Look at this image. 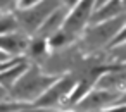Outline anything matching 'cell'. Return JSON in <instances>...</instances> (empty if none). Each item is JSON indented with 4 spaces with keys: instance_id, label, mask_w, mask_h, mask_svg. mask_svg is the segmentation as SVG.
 <instances>
[{
    "instance_id": "12",
    "label": "cell",
    "mask_w": 126,
    "mask_h": 112,
    "mask_svg": "<svg viewBox=\"0 0 126 112\" xmlns=\"http://www.w3.org/2000/svg\"><path fill=\"white\" fill-rule=\"evenodd\" d=\"M48 45H47V40L45 38H40V36H33L30 38V45H28V52L31 57H42L45 55Z\"/></svg>"
},
{
    "instance_id": "11",
    "label": "cell",
    "mask_w": 126,
    "mask_h": 112,
    "mask_svg": "<svg viewBox=\"0 0 126 112\" xmlns=\"http://www.w3.org/2000/svg\"><path fill=\"white\" fill-rule=\"evenodd\" d=\"M16 31H19V26H17V19L14 16V12L0 14V36L9 35V33H16Z\"/></svg>"
},
{
    "instance_id": "1",
    "label": "cell",
    "mask_w": 126,
    "mask_h": 112,
    "mask_svg": "<svg viewBox=\"0 0 126 112\" xmlns=\"http://www.w3.org/2000/svg\"><path fill=\"white\" fill-rule=\"evenodd\" d=\"M59 76L45 72L40 66L36 64H28L24 72L19 76V79L14 83V86L9 91V98L23 103L33 105L47 90L52 83H55Z\"/></svg>"
},
{
    "instance_id": "20",
    "label": "cell",
    "mask_w": 126,
    "mask_h": 112,
    "mask_svg": "<svg viewBox=\"0 0 126 112\" xmlns=\"http://www.w3.org/2000/svg\"><path fill=\"white\" fill-rule=\"evenodd\" d=\"M59 2H61V5H62V7H66V9H69V11H71V9L79 2V0H59Z\"/></svg>"
},
{
    "instance_id": "25",
    "label": "cell",
    "mask_w": 126,
    "mask_h": 112,
    "mask_svg": "<svg viewBox=\"0 0 126 112\" xmlns=\"http://www.w3.org/2000/svg\"><path fill=\"white\" fill-rule=\"evenodd\" d=\"M5 98H9V95H7V91L0 86V100H5Z\"/></svg>"
},
{
    "instance_id": "3",
    "label": "cell",
    "mask_w": 126,
    "mask_h": 112,
    "mask_svg": "<svg viewBox=\"0 0 126 112\" xmlns=\"http://www.w3.org/2000/svg\"><path fill=\"white\" fill-rule=\"evenodd\" d=\"M74 83H76V79L73 76H69V74L57 78L55 83H52L48 86V90L33 103V107L43 109V110H54L55 107H59V105H62L66 102V98L71 93Z\"/></svg>"
},
{
    "instance_id": "23",
    "label": "cell",
    "mask_w": 126,
    "mask_h": 112,
    "mask_svg": "<svg viewBox=\"0 0 126 112\" xmlns=\"http://www.w3.org/2000/svg\"><path fill=\"white\" fill-rule=\"evenodd\" d=\"M11 59H16V57H9L7 54H4L2 50H0V64H4V62H9Z\"/></svg>"
},
{
    "instance_id": "10",
    "label": "cell",
    "mask_w": 126,
    "mask_h": 112,
    "mask_svg": "<svg viewBox=\"0 0 126 112\" xmlns=\"http://www.w3.org/2000/svg\"><path fill=\"white\" fill-rule=\"evenodd\" d=\"M93 81L92 79H79V81H76L74 83V86H73V90H71V93L67 95V98H66V102L62 103L64 107H67V109H74L92 90H93Z\"/></svg>"
},
{
    "instance_id": "8",
    "label": "cell",
    "mask_w": 126,
    "mask_h": 112,
    "mask_svg": "<svg viewBox=\"0 0 126 112\" xmlns=\"http://www.w3.org/2000/svg\"><path fill=\"white\" fill-rule=\"evenodd\" d=\"M126 7L123 4V0H110V2L104 4L102 7L95 9L92 12V17H90V24L88 26H93V24H100V23H105V21H110L121 14H124Z\"/></svg>"
},
{
    "instance_id": "6",
    "label": "cell",
    "mask_w": 126,
    "mask_h": 112,
    "mask_svg": "<svg viewBox=\"0 0 126 112\" xmlns=\"http://www.w3.org/2000/svg\"><path fill=\"white\" fill-rule=\"evenodd\" d=\"M28 45H30V36H26L21 31L0 36V50L7 54L9 57H26Z\"/></svg>"
},
{
    "instance_id": "4",
    "label": "cell",
    "mask_w": 126,
    "mask_h": 112,
    "mask_svg": "<svg viewBox=\"0 0 126 112\" xmlns=\"http://www.w3.org/2000/svg\"><path fill=\"white\" fill-rule=\"evenodd\" d=\"M93 4H95V0H79L69 11V14L64 21V26H62V31L69 38H73L74 35H78L88 28L92 12H93Z\"/></svg>"
},
{
    "instance_id": "22",
    "label": "cell",
    "mask_w": 126,
    "mask_h": 112,
    "mask_svg": "<svg viewBox=\"0 0 126 112\" xmlns=\"http://www.w3.org/2000/svg\"><path fill=\"white\" fill-rule=\"evenodd\" d=\"M16 112H43V109H36L33 105H28V107H24L21 110H16Z\"/></svg>"
},
{
    "instance_id": "13",
    "label": "cell",
    "mask_w": 126,
    "mask_h": 112,
    "mask_svg": "<svg viewBox=\"0 0 126 112\" xmlns=\"http://www.w3.org/2000/svg\"><path fill=\"white\" fill-rule=\"evenodd\" d=\"M71 38L61 29V31H57V33H54L52 36H48L47 38V45L48 47H52V48H61V47H64L67 42H69Z\"/></svg>"
},
{
    "instance_id": "7",
    "label": "cell",
    "mask_w": 126,
    "mask_h": 112,
    "mask_svg": "<svg viewBox=\"0 0 126 112\" xmlns=\"http://www.w3.org/2000/svg\"><path fill=\"white\" fill-rule=\"evenodd\" d=\"M67 14H69V9H66V7H57L47 19H45V23L40 26V29L36 31V35L35 36H40V38H48V36H52L54 33H57V31H61L62 29V26H64V21H66V17H67Z\"/></svg>"
},
{
    "instance_id": "21",
    "label": "cell",
    "mask_w": 126,
    "mask_h": 112,
    "mask_svg": "<svg viewBox=\"0 0 126 112\" xmlns=\"http://www.w3.org/2000/svg\"><path fill=\"white\" fill-rule=\"evenodd\" d=\"M112 105H126V91H121L119 97H117V100Z\"/></svg>"
},
{
    "instance_id": "24",
    "label": "cell",
    "mask_w": 126,
    "mask_h": 112,
    "mask_svg": "<svg viewBox=\"0 0 126 112\" xmlns=\"http://www.w3.org/2000/svg\"><path fill=\"white\" fill-rule=\"evenodd\" d=\"M107 2H110V0H95V4H93V11L95 9H98V7H102L104 4H107Z\"/></svg>"
},
{
    "instance_id": "17",
    "label": "cell",
    "mask_w": 126,
    "mask_h": 112,
    "mask_svg": "<svg viewBox=\"0 0 126 112\" xmlns=\"http://www.w3.org/2000/svg\"><path fill=\"white\" fill-rule=\"evenodd\" d=\"M126 42V23L123 24V28L119 29V33L114 36V40L110 42V47H116V45H119V43H124Z\"/></svg>"
},
{
    "instance_id": "19",
    "label": "cell",
    "mask_w": 126,
    "mask_h": 112,
    "mask_svg": "<svg viewBox=\"0 0 126 112\" xmlns=\"http://www.w3.org/2000/svg\"><path fill=\"white\" fill-rule=\"evenodd\" d=\"M98 112H126V105H110V107H105Z\"/></svg>"
},
{
    "instance_id": "9",
    "label": "cell",
    "mask_w": 126,
    "mask_h": 112,
    "mask_svg": "<svg viewBox=\"0 0 126 112\" xmlns=\"http://www.w3.org/2000/svg\"><path fill=\"white\" fill-rule=\"evenodd\" d=\"M28 64H30V60L24 57V59L17 60L16 64L9 66L7 69H4L2 72H0V86H2V88L7 91V95H9L11 88L14 86V83L19 79V76L24 72V69L28 67Z\"/></svg>"
},
{
    "instance_id": "14",
    "label": "cell",
    "mask_w": 126,
    "mask_h": 112,
    "mask_svg": "<svg viewBox=\"0 0 126 112\" xmlns=\"http://www.w3.org/2000/svg\"><path fill=\"white\" fill-rule=\"evenodd\" d=\"M30 103H23V102L5 98V100H0V112H16V110H21V109H24Z\"/></svg>"
},
{
    "instance_id": "15",
    "label": "cell",
    "mask_w": 126,
    "mask_h": 112,
    "mask_svg": "<svg viewBox=\"0 0 126 112\" xmlns=\"http://www.w3.org/2000/svg\"><path fill=\"white\" fill-rule=\"evenodd\" d=\"M17 7V0H0V14L14 12Z\"/></svg>"
},
{
    "instance_id": "16",
    "label": "cell",
    "mask_w": 126,
    "mask_h": 112,
    "mask_svg": "<svg viewBox=\"0 0 126 112\" xmlns=\"http://www.w3.org/2000/svg\"><path fill=\"white\" fill-rule=\"evenodd\" d=\"M112 55L117 59V60H126V42L124 43H119L116 47H112Z\"/></svg>"
},
{
    "instance_id": "2",
    "label": "cell",
    "mask_w": 126,
    "mask_h": 112,
    "mask_svg": "<svg viewBox=\"0 0 126 112\" xmlns=\"http://www.w3.org/2000/svg\"><path fill=\"white\" fill-rule=\"evenodd\" d=\"M61 7L59 0H43V2L24 9V11H14V16L17 19V26L19 31L24 33L26 36H35L36 31L40 29V26L45 23V19L57 9Z\"/></svg>"
},
{
    "instance_id": "5",
    "label": "cell",
    "mask_w": 126,
    "mask_h": 112,
    "mask_svg": "<svg viewBox=\"0 0 126 112\" xmlns=\"http://www.w3.org/2000/svg\"><path fill=\"white\" fill-rule=\"evenodd\" d=\"M121 91H112L109 88H93L76 107L74 110H85V112H98L105 107H110Z\"/></svg>"
},
{
    "instance_id": "18",
    "label": "cell",
    "mask_w": 126,
    "mask_h": 112,
    "mask_svg": "<svg viewBox=\"0 0 126 112\" xmlns=\"http://www.w3.org/2000/svg\"><path fill=\"white\" fill-rule=\"evenodd\" d=\"M40 2H43V0H17V7H16V11L30 9V7H33V5H36V4H40Z\"/></svg>"
},
{
    "instance_id": "26",
    "label": "cell",
    "mask_w": 126,
    "mask_h": 112,
    "mask_svg": "<svg viewBox=\"0 0 126 112\" xmlns=\"http://www.w3.org/2000/svg\"><path fill=\"white\" fill-rule=\"evenodd\" d=\"M123 4H124V7H126V0H123Z\"/></svg>"
}]
</instances>
